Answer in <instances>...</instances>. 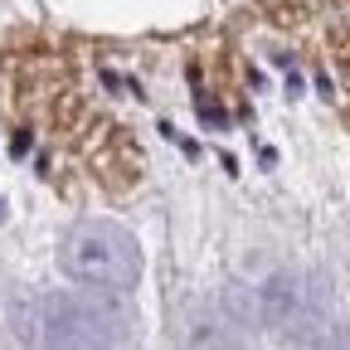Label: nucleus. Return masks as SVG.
<instances>
[{"mask_svg": "<svg viewBox=\"0 0 350 350\" xmlns=\"http://www.w3.org/2000/svg\"><path fill=\"white\" fill-rule=\"evenodd\" d=\"M122 292L103 287H68V292H44L20 306V336L34 345H122L131 340V312L117 301Z\"/></svg>", "mask_w": 350, "mask_h": 350, "instance_id": "nucleus-1", "label": "nucleus"}, {"mask_svg": "<svg viewBox=\"0 0 350 350\" xmlns=\"http://www.w3.org/2000/svg\"><path fill=\"white\" fill-rule=\"evenodd\" d=\"M59 268L78 287L131 292L142 282V248L112 219H78L59 239Z\"/></svg>", "mask_w": 350, "mask_h": 350, "instance_id": "nucleus-2", "label": "nucleus"}, {"mask_svg": "<svg viewBox=\"0 0 350 350\" xmlns=\"http://www.w3.org/2000/svg\"><path fill=\"white\" fill-rule=\"evenodd\" d=\"M312 306H317V287H306L301 278H268L258 292H253V317L273 331H287V326H306L312 321Z\"/></svg>", "mask_w": 350, "mask_h": 350, "instance_id": "nucleus-3", "label": "nucleus"}]
</instances>
